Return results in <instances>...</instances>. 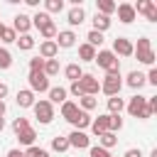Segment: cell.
Here are the masks:
<instances>
[{
    "label": "cell",
    "instance_id": "1",
    "mask_svg": "<svg viewBox=\"0 0 157 157\" xmlns=\"http://www.w3.org/2000/svg\"><path fill=\"white\" fill-rule=\"evenodd\" d=\"M93 61H98V66L105 69V74H120V61H118V56H115L110 49L96 52V59H93Z\"/></svg>",
    "mask_w": 157,
    "mask_h": 157
},
{
    "label": "cell",
    "instance_id": "2",
    "mask_svg": "<svg viewBox=\"0 0 157 157\" xmlns=\"http://www.w3.org/2000/svg\"><path fill=\"white\" fill-rule=\"evenodd\" d=\"M132 54H137V61H140V64H147V66L155 64L152 42H150L147 37H140V39H137V47H132Z\"/></svg>",
    "mask_w": 157,
    "mask_h": 157
},
{
    "label": "cell",
    "instance_id": "3",
    "mask_svg": "<svg viewBox=\"0 0 157 157\" xmlns=\"http://www.w3.org/2000/svg\"><path fill=\"white\" fill-rule=\"evenodd\" d=\"M34 118L42 123V125H49L52 120H54V105L49 103V101H34Z\"/></svg>",
    "mask_w": 157,
    "mask_h": 157
},
{
    "label": "cell",
    "instance_id": "4",
    "mask_svg": "<svg viewBox=\"0 0 157 157\" xmlns=\"http://www.w3.org/2000/svg\"><path fill=\"white\" fill-rule=\"evenodd\" d=\"M27 81H29V91H32V93H44V91H49V78L44 76V71H29Z\"/></svg>",
    "mask_w": 157,
    "mask_h": 157
},
{
    "label": "cell",
    "instance_id": "5",
    "mask_svg": "<svg viewBox=\"0 0 157 157\" xmlns=\"http://www.w3.org/2000/svg\"><path fill=\"white\" fill-rule=\"evenodd\" d=\"M120 86H123V81H120V74H105V78L101 81V91L110 98V96H118L120 93Z\"/></svg>",
    "mask_w": 157,
    "mask_h": 157
},
{
    "label": "cell",
    "instance_id": "6",
    "mask_svg": "<svg viewBox=\"0 0 157 157\" xmlns=\"http://www.w3.org/2000/svg\"><path fill=\"white\" fill-rule=\"evenodd\" d=\"M78 86H81L83 96H96V93L101 91V83H98V78H96L93 74H83V76L78 78Z\"/></svg>",
    "mask_w": 157,
    "mask_h": 157
},
{
    "label": "cell",
    "instance_id": "7",
    "mask_svg": "<svg viewBox=\"0 0 157 157\" xmlns=\"http://www.w3.org/2000/svg\"><path fill=\"white\" fill-rule=\"evenodd\" d=\"M147 108V96H132L128 103H125V110L132 115V118H140V113Z\"/></svg>",
    "mask_w": 157,
    "mask_h": 157
},
{
    "label": "cell",
    "instance_id": "8",
    "mask_svg": "<svg viewBox=\"0 0 157 157\" xmlns=\"http://www.w3.org/2000/svg\"><path fill=\"white\" fill-rule=\"evenodd\" d=\"M66 140H69V147H76V150H83L91 145V137L83 130H74L71 135H66Z\"/></svg>",
    "mask_w": 157,
    "mask_h": 157
},
{
    "label": "cell",
    "instance_id": "9",
    "mask_svg": "<svg viewBox=\"0 0 157 157\" xmlns=\"http://www.w3.org/2000/svg\"><path fill=\"white\" fill-rule=\"evenodd\" d=\"M115 12H118V20L123 22V25H130L137 15H135V7L130 5V2H120V5H115Z\"/></svg>",
    "mask_w": 157,
    "mask_h": 157
},
{
    "label": "cell",
    "instance_id": "10",
    "mask_svg": "<svg viewBox=\"0 0 157 157\" xmlns=\"http://www.w3.org/2000/svg\"><path fill=\"white\" fill-rule=\"evenodd\" d=\"M113 54L115 56H132V42L125 39V37L113 39Z\"/></svg>",
    "mask_w": 157,
    "mask_h": 157
},
{
    "label": "cell",
    "instance_id": "11",
    "mask_svg": "<svg viewBox=\"0 0 157 157\" xmlns=\"http://www.w3.org/2000/svg\"><path fill=\"white\" fill-rule=\"evenodd\" d=\"M56 47H61V49H69V47H74L76 44V32L74 29H61V32H56Z\"/></svg>",
    "mask_w": 157,
    "mask_h": 157
},
{
    "label": "cell",
    "instance_id": "12",
    "mask_svg": "<svg viewBox=\"0 0 157 157\" xmlns=\"http://www.w3.org/2000/svg\"><path fill=\"white\" fill-rule=\"evenodd\" d=\"M59 54V47H56V42L54 39H44L42 44H39V56L47 61V59H54Z\"/></svg>",
    "mask_w": 157,
    "mask_h": 157
},
{
    "label": "cell",
    "instance_id": "13",
    "mask_svg": "<svg viewBox=\"0 0 157 157\" xmlns=\"http://www.w3.org/2000/svg\"><path fill=\"white\" fill-rule=\"evenodd\" d=\"M29 27H32V17H27V15H15V22H12V29L15 32H20V34H29Z\"/></svg>",
    "mask_w": 157,
    "mask_h": 157
},
{
    "label": "cell",
    "instance_id": "14",
    "mask_svg": "<svg viewBox=\"0 0 157 157\" xmlns=\"http://www.w3.org/2000/svg\"><path fill=\"white\" fill-rule=\"evenodd\" d=\"M66 20H69V25H71V27H78V25L86 20V12H83V7H81V5H74V7L69 10Z\"/></svg>",
    "mask_w": 157,
    "mask_h": 157
},
{
    "label": "cell",
    "instance_id": "15",
    "mask_svg": "<svg viewBox=\"0 0 157 157\" xmlns=\"http://www.w3.org/2000/svg\"><path fill=\"white\" fill-rule=\"evenodd\" d=\"M17 105L20 108H32L34 105V93L29 91V88H22V91H17Z\"/></svg>",
    "mask_w": 157,
    "mask_h": 157
},
{
    "label": "cell",
    "instance_id": "16",
    "mask_svg": "<svg viewBox=\"0 0 157 157\" xmlns=\"http://www.w3.org/2000/svg\"><path fill=\"white\" fill-rule=\"evenodd\" d=\"M91 130L96 137H101L103 132H108V115H98L96 120H91Z\"/></svg>",
    "mask_w": 157,
    "mask_h": 157
},
{
    "label": "cell",
    "instance_id": "17",
    "mask_svg": "<svg viewBox=\"0 0 157 157\" xmlns=\"http://www.w3.org/2000/svg\"><path fill=\"white\" fill-rule=\"evenodd\" d=\"M66 96H69V91H66V88H61V86L49 88V103H52V105H54V103H64V101H69Z\"/></svg>",
    "mask_w": 157,
    "mask_h": 157
},
{
    "label": "cell",
    "instance_id": "18",
    "mask_svg": "<svg viewBox=\"0 0 157 157\" xmlns=\"http://www.w3.org/2000/svg\"><path fill=\"white\" fill-rule=\"evenodd\" d=\"M71 125H74L76 130H83V128H91V115H88L86 110H81V108H78V113H76V118L71 120Z\"/></svg>",
    "mask_w": 157,
    "mask_h": 157
},
{
    "label": "cell",
    "instance_id": "19",
    "mask_svg": "<svg viewBox=\"0 0 157 157\" xmlns=\"http://www.w3.org/2000/svg\"><path fill=\"white\" fill-rule=\"evenodd\" d=\"M125 83H128L130 88H137V91H140V88H142V86H145L147 81H145V74H140V71H130V74H128V81H125Z\"/></svg>",
    "mask_w": 157,
    "mask_h": 157
},
{
    "label": "cell",
    "instance_id": "20",
    "mask_svg": "<svg viewBox=\"0 0 157 157\" xmlns=\"http://www.w3.org/2000/svg\"><path fill=\"white\" fill-rule=\"evenodd\" d=\"M76 113H78V105H76L74 101H64V103H61V115H64L69 123L76 118Z\"/></svg>",
    "mask_w": 157,
    "mask_h": 157
},
{
    "label": "cell",
    "instance_id": "21",
    "mask_svg": "<svg viewBox=\"0 0 157 157\" xmlns=\"http://www.w3.org/2000/svg\"><path fill=\"white\" fill-rule=\"evenodd\" d=\"M17 140H20V145L32 147V145H34V140H37V132H34L32 128H25L22 132H17Z\"/></svg>",
    "mask_w": 157,
    "mask_h": 157
},
{
    "label": "cell",
    "instance_id": "22",
    "mask_svg": "<svg viewBox=\"0 0 157 157\" xmlns=\"http://www.w3.org/2000/svg\"><path fill=\"white\" fill-rule=\"evenodd\" d=\"M108 27H110V17H105V15H98V12H96V15H93V29L103 34Z\"/></svg>",
    "mask_w": 157,
    "mask_h": 157
},
{
    "label": "cell",
    "instance_id": "23",
    "mask_svg": "<svg viewBox=\"0 0 157 157\" xmlns=\"http://www.w3.org/2000/svg\"><path fill=\"white\" fill-rule=\"evenodd\" d=\"M123 108H125V101H123L120 96H110V98H108V110H110V115H120Z\"/></svg>",
    "mask_w": 157,
    "mask_h": 157
},
{
    "label": "cell",
    "instance_id": "24",
    "mask_svg": "<svg viewBox=\"0 0 157 157\" xmlns=\"http://www.w3.org/2000/svg\"><path fill=\"white\" fill-rule=\"evenodd\" d=\"M78 59H81V61H93V59H96V49L83 42V44L78 47Z\"/></svg>",
    "mask_w": 157,
    "mask_h": 157
},
{
    "label": "cell",
    "instance_id": "25",
    "mask_svg": "<svg viewBox=\"0 0 157 157\" xmlns=\"http://www.w3.org/2000/svg\"><path fill=\"white\" fill-rule=\"evenodd\" d=\"M64 76L74 83V81H78V78L83 76V71H81V66H78V64H69V66L64 69Z\"/></svg>",
    "mask_w": 157,
    "mask_h": 157
},
{
    "label": "cell",
    "instance_id": "26",
    "mask_svg": "<svg viewBox=\"0 0 157 157\" xmlns=\"http://www.w3.org/2000/svg\"><path fill=\"white\" fill-rule=\"evenodd\" d=\"M98 10V15H105V17H110V12H115V2L113 0H98V5H96Z\"/></svg>",
    "mask_w": 157,
    "mask_h": 157
},
{
    "label": "cell",
    "instance_id": "27",
    "mask_svg": "<svg viewBox=\"0 0 157 157\" xmlns=\"http://www.w3.org/2000/svg\"><path fill=\"white\" fill-rule=\"evenodd\" d=\"M98 142H101L103 150H110V147L118 145V137H115V132H103V135L98 137Z\"/></svg>",
    "mask_w": 157,
    "mask_h": 157
},
{
    "label": "cell",
    "instance_id": "28",
    "mask_svg": "<svg viewBox=\"0 0 157 157\" xmlns=\"http://www.w3.org/2000/svg\"><path fill=\"white\" fill-rule=\"evenodd\" d=\"M42 71H44L47 78H49V76H56V74H59V59H47Z\"/></svg>",
    "mask_w": 157,
    "mask_h": 157
},
{
    "label": "cell",
    "instance_id": "29",
    "mask_svg": "<svg viewBox=\"0 0 157 157\" xmlns=\"http://www.w3.org/2000/svg\"><path fill=\"white\" fill-rule=\"evenodd\" d=\"M52 150H54V152H66V150H69V140L61 137V135L52 137Z\"/></svg>",
    "mask_w": 157,
    "mask_h": 157
},
{
    "label": "cell",
    "instance_id": "30",
    "mask_svg": "<svg viewBox=\"0 0 157 157\" xmlns=\"http://www.w3.org/2000/svg\"><path fill=\"white\" fill-rule=\"evenodd\" d=\"M52 22V15H47V12H37L34 17H32V25L37 27V29H42L44 25H49Z\"/></svg>",
    "mask_w": 157,
    "mask_h": 157
},
{
    "label": "cell",
    "instance_id": "31",
    "mask_svg": "<svg viewBox=\"0 0 157 157\" xmlns=\"http://www.w3.org/2000/svg\"><path fill=\"white\" fill-rule=\"evenodd\" d=\"M86 39H88V42H86V44H91V47H93V49H96V47H101V44H103V34H101V32H96V29H91V32H88V34H86Z\"/></svg>",
    "mask_w": 157,
    "mask_h": 157
},
{
    "label": "cell",
    "instance_id": "32",
    "mask_svg": "<svg viewBox=\"0 0 157 157\" xmlns=\"http://www.w3.org/2000/svg\"><path fill=\"white\" fill-rule=\"evenodd\" d=\"M17 47H20L22 52H29V49L34 47V39H32L29 34H20V37H17Z\"/></svg>",
    "mask_w": 157,
    "mask_h": 157
},
{
    "label": "cell",
    "instance_id": "33",
    "mask_svg": "<svg viewBox=\"0 0 157 157\" xmlns=\"http://www.w3.org/2000/svg\"><path fill=\"white\" fill-rule=\"evenodd\" d=\"M123 128V118L120 115H110L108 113V132H118Z\"/></svg>",
    "mask_w": 157,
    "mask_h": 157
},
{
    "label": "cell",
    "instance_id": "34",
    "mask_svg": "<svg viewBox=\"0 0 157 157\" xmlns=\"http://www.w3.org/2000/svg\"><path fill=\"white\" fill-rule=\"evenodd\" d=\"M12 66V54L5 49V47H0V69L5 71V69H10Z\"/></svg>",
    "mask_w": 157,
    "mask_h": 157
},
{
    "label": "cell",
    "instance_id": "35",
    "mask_svg": "<svg viewBox=\"0 0 157 157\" xmlns=\"http://www.w3.org/2000/svg\"><path fill=\"white\" fill-rule=\"evenodd\" d=\"M44 7H47V15L49 12H61L64 10V0H44Z\"/></svg>",
    "mask_w": 157,
    "mask_h": 157
},
{
    "label": "cell",
    "instance_id": "36",
    "mask_svg": "<svg viewBox=\"0 0 157 157\" xmlns=\"http://www.w3.org/2000/svg\"><path fill=\"white\" fill-rule=\"evenodd\" d=\"M39 34H42L44 39H54V37H56V25H54V20H52L49 25H44V27L39 29Z\"/></svg>",
    "mask_w": 157,
    "mask_h": 157
},
{
    "label": "cell",
    "instance_id": "37",
    "mask_svg": "<svg viewBox=\"0 0 157 157\" xmlns=\"http://www.w3.org/2000/svg\"><path fill=\"white\" fill-rule=\"evenodd\" d=\"M0 42H5V44L17 42V32H15L12 27H5V29H2V34H0Z\"/></svg>",
    "mask_w": 157,
    "mask_h": 157
},
{
    "label": "cell",
    "instance_id": "38",
    "mask_svg": "<svg viewBox=\"0 0 157 157\" xmlns=\"http://www.w3.org/2000/svg\"><path fill=\"white\" fill-rule=\"evenodd\" d=\"M25 157H49V152H47L44 147L32 145V147H27V150H25Z\"/></svg>",
    "mask_w": 157,
    "mask_h": 157
},
{
    "label": "cell",
    "instance_id": "39",
    "mask_svg": "<svg viewBox=\"0 0 157 157\" xmlns=\"http://www.w3.org/2000/svg\"><path fill=\"white\" fill-rule=\"evenodd\" d=\"M78 101H81V110H86V113L93 110V108L98 105V101H96L93 96H83V98H78Z\"/></svg>",
    "mask_w": 157,
    "mask_h": 157
},
{
    "label": "cell",
    "instance_id": "40",
    "mask_svg": "<svg viewBox=\"0 0 157 157\" xmlns=\"http://www.w3.org/2000/svg\"><path fill=\"white\" fill-rule=\"evenodd\" d=\"M25 128H29V120H27V118H15V120H12V130H15V135L22 132Z\"/></svg>",
    "mask_w": 157,
    "mask_h": 157
},
{
    "label": "cell",
    "instance_id": "41",
    "mask_svg": "<svg viewBox=\"0 0 157 157\" xmlns=\"http://www.w3.org/2000/svg\"><path fill=\"white\" fill-rule=\"evenodd\" d=\"M152 5H155L152 0H137V5H132V7H135V15H137V12H142V15H145Z\"/></svg>",
    "mask_w": 157,
    "mask_h": 157
},
{
    "label": "cell",
    "instance_id": "42",
    "mask_svg": "<svg viewBox=\"0 0 157 157\" xmlns=\"http://www.w3.org/2000/svg\"><path fill=\"white\" fill-rule=\"evenodd\" d=\"M88 157H110V152L103 150L101 145H96V147H88Z\"/></svg>",
    "mask_w": 157,
    "mask_h": 157
},
{
    "label": "cell",
    "instance_id": "43",
    "mask_svg": "<svg viewBox=\"0 0 157 157\" xmlns=\"http://www.w3.org/2000/svg\"><path fill=\"white\" fill-rule=\"evenodd\" d=\"M42 69H44V59H42V56L29 59V71H42Z\"/></svg>",
    "mask_w": 157,
    "mask_h": 157
},
{
    "label": "cell",
    "instance_id": "44",
    "mask_svg": "<svg viewBox=\"0 0 157 157\" xmlns=\"http://www.w3.org/2000/svg\"><path fill=\"white\" fill-rule=\"evenodd\" d=\"M69 93H71V96H76V98H83V91H81V86H78V81H74V83H71V88H69Z\"/></svg>",
    "mask_w": 157,
    "mask_h": 157
},
{
    "label": "cell",
    "instance_id": "45",
    "mask_svg": "<svg viewBox=\"0 0 157 157\" xmlns=\"http://www.w3.org/2000/svg\"><path fill=\"white\" fill-rule=\"evenodd\" d=\"M145 81H147V83H152V86H157V69H155V66L150 69V74L145 76Z\"/></svg>",
    "mask_w": 157,
    "mask_h": 157
},
{
    "label": "cell",
    "instance_id": "46",
    "mask_svg": "<svg viewBox=\"0 0 157 157\" xmlns=\"http://www.w3.org/2000/svg\"><path fill=\"white\" fill-rule=\"evenodd\" d=\"M123 157H142V152H140V147H130V150H125Z\"/></svg>",
    "mask_w": 157,
    "mask_h": 157
},
{
    "label": "cell",
    "instance_id": "47",
    "mask_svg": "<svg viewBox=\"0 0 157 157\" xmlns=\"http://www.w3.org/2000/svg\"><path fill=\"white\" fill-rule=\"evenodd\" d=\"M10 93V88H7V83H0V101H5V96Z\"/></svg>",
    "mask_w": 157,
    "mask_h": 157
},
{
    "label": "cell",
    "instance_id": "48",
    "mask_svg": "<svg viewBox=\"0 0 157 157\" xmlns=\"http://www.w3.org/2000/svg\"><path fill=\"white\" fill-rule=\"evenodd\" d=\"M7 157H25V152H22V150H10Z\"/></svg>",
    "mask_w": 157,
    "mask_h": 157
},
{
    "label": "cell",
    "instance_id": "49",
    "mask_svg": "<svg viewBox=\"0 0 157 157\" xmlns=\"http://www.w3.org/2000/svg\"><path fill=\"white\" fill-rule=\"evenodd\" d=\"M5 110H7V105H5V101H0V118L5 115Z\"/></svg>",
    "mask_w": 157,
    "mask_h": 157
},
{
    "label": "cell",
    "instance_id": "50",
    "mask_svg": "<svg viewBox=\"0 0 157 157\" xmlns=\"http://www.w3.org/2000/svg\"><path fill=\"white\" fill-rule=\"evenodd\" d=\"M2 128H5V118H0V132H2Z\"/></svg>",
    "mask_w": 157,
    "mask_h": 157
},
{
    "label": "cell",
    "instance_id": "51",
    "mask_svg": "<svg viewBox=\"0 0 157 157\" xmlns=\"http://www.w3.org/2000/svg\"><path fill=\"white\" fill-rule=\"evenodd\" d=\"M2 29H5V25H2V22H0V34H2Z\"/></svg>",
    "mask_w": 157,
    "mask_h": 157
}]
</instances>
